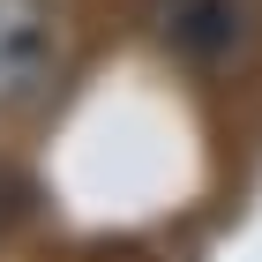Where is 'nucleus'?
Instances as JSON below:
<instances>
[{"label":"nucleus","mask_w":262,"mask_h":262,"mask_svg":"<svg viewBox=\"0 0 262 262\" xmlns=\"http://www.w3.org/2000/svg\"><path fill=\"white\" fill-rule=\"evenodd\" d=\"M53 75V8L45 0H0V105L30 98Z\"/></svg>","instance_id":"f03ea898"},{"label":"nucleus","mask_w":262,"mask_h":262,"mask_svg":"<svg viewBox=\"0 0 262 262\" xmlns=\"http://www.w3.org/2000/svg\"><path fill=\"white\" fill-rule=\"evenodd\" d=\"M150 23L195 75H232L262 45V0H150Z\"/></svg>","instance_id":"f257e3e1"}]
</instances>
